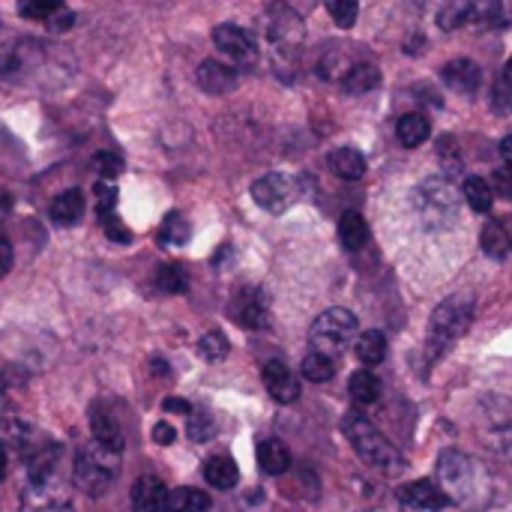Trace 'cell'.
<instances>
[{
    "label": "cell",
    "mask_w": 512,
    "mask_h": 512,
    "mask_svg": "<svg viewBox=\"0 0 512 512\" xmlns=\"http://www.w3.org/2000/svg\"><path fill=\"white\" fill-rule=\"evenodd\" d=\"M399 501L411 510H423V512H441L450 498L444 495V489L432 480H417V483H408L399 489Z\"/></svg>",
    "instance_id": "cell-14"
},
{
    "label": "cell",
    "mask_w": 512,
    "mask_h": 512,
    "mask_svg": "<svg viewBox=\"0 0 512 512\" xmlns=\"http://www.w3.org/2000/svg\"><path fill=\"white\" fill-rule=\"evenodd\" d=\"M438 486L450 504L462 510H486L492 504V474L483 462L462 450H444L438 456Z\"/></svg>",
    "instance_id": "cell-1"
},
{
    "label": "cell",
    "mask_w": 512,
    "mask_h": 512,
    "mask_svg": "<svg viewBox=\"0 0 512 512\" xmlns=\"http://www.w3.org/2000/svg\"><path fill=\"white\" fill-rule=\"evenodd\" d=\"M396 135L405 147H420L429 135H432V123L426 114L420 111H411V114H402L399 123H396Z\"/></svg>",
    "instance_id": "cell-23"
},
{
    "label": "cell",
    "mask_w": 512,
    "mask_h": 512,
    "mask_svg": "<svg viewBox=\"0 0 512 512\" xmlns=\"http://www.w3.org/2000/svg\"><path fill=\"white\" fill-rule=\"evenodd\" d=\"M492 105H495V111H501V114L512 111V57L504 63V72H501V78H498V84H495Z\"/></svg>",
    "instance_id": "cell-39"
},
{
    "label": "cell",
    "mask_w": 512,
    "mask_h": 512,
    "mask_svg": "<svg viewBox=\"0 0 512 512\" xmlns=\"http://www.w3.org/2000/svg\"><path fill=\"white\" fill-rule=\"evenodd\" d=\"M258 465L270 477H282L291 468V450L279 438H264L258 444Z\"/></svg>",
    "instance_id": "cell-21"
},
{
    "label": "cell",
    "mask_w": 512,
    "mask_h": 512,
    "mask_svg": "<svg viewBox=\"0 0 512 512\" xmlns=\"http://www.w3.org/2000/svg\"><path fill=\"white\" fill-rule=\"evenodd\" d=\"M174 438H177V432H174V426L171 423H156L153 426V441L159 444V447H168V444H174Z\"/></svg>",
    "instance_id": "cell-46"
},
{
    "label": "cell",
    "mask_w": 512,
    "mask_h": 512,
    "mask_svg": "<svg viewBox=\"0 0 512 512\" xmlns=\"http://www.w3.org/2000/svg\"><path fill=\"white\" fill-rule=\"evenodd\" d=\"M300 372H303V378H306V381H312V384H327V381L336 375V360H330V357H324V354L312 351V354L303 360Z\"/></svg>",
    "instance_id": "cell-33"
},
{
    "label": "cell",
    "mask_w": 512,
    "mask_h": 512,
    "mask_svg": "<svg viewBox=\"0 0 512 512\" xmlns=\"http://www.w3.org/2000/svg\"><path fill=\"white\" fill-rule=\"evenodd\" d=\"M231 318L243 330H267L270 327V300L261 288H240L231 300Z\"/></svg>",
    "instance_id": "cell-11"
},
{
    "label": "cell",
    "mask_w": 512,
    "mask_h": 512,
    "mask_svg": "<svg viewBox=\"0 0 512 512\" xmlns=\"http://www.w3.org/2000/svg\"><path fill=\"white\" fill-rule=\"evenodd\" d=\"M9 213H12V195L6 189H0V225L9 219Z\"/></svg>",
    "instance_id": "cell-49"
},
{
    "label": "cell",
    "mask_w": 512,
    "mask_h": 512,
    "mask_svg": "<svg viewBox=\"0 0 512 512\" xmlns=\"http://www.w3.org/2000/svg\"><path fill=\"white\" fill-rule=\"evenodd\" d=\"M213 42L225 54V60L231 66H237V69H246V66H255L258 63L255 39L243 27H237V24H219L213 30Z\"/></svg>",
    "instance_id": "cell-10"
},
{
    "label": "cell",
    "mask_w": 512,
    "mask_h": 512,
    "mask_svg": "<svg viewBox=\"0 0 512 512\" xmlns=\"http://www.w3.org/2000/svg\"><path fill=\"white\" fill-rule=\"evenodd\" d=\"M354 336H357V315L348 309H327L324 315L315 318L309 330V345L312 351L339 360L351 348Z\"/></svg>",
    "instance_id": "cell-6"
},
{
    "label": "cell",
    "mask_w": 512,
    "mask_h": 512,
    "mask_svg": "<svg viewBox=\"0 0 512 512\" xmlns=\"http://www.w3.org/2000/svg\"><path fill=\"white\" fill-rule=\"evenodd\" d=\"M462 198L465 204L474 210V213H489L492 210V201H495V189L489 180L483 177H465L462 183Z\"/></svg>",
    "instance_id": "cell-29"
},
{
    "label": "cell",
    "mask_w": 512,
    "mask_h": 512,
    "mask_svg": "<svg viewBox=\"0 0 512 512\" xmlns=\"http://www.w3.org/2000/svg\"><path fill=\"white\" fill-rule=\"evenodd\" d=\"M339 240H342V246L351 249V252H357V249L366 246V240H369V225H366V219H363L357 210H348V213L339 219Z\"/></svg>",
    "instance_id": "cell-27"
},
{
    "label": "cell",
    "mask_w": 512,
    "mask_h": 512,
    "mask_svg": "<svg viewBox=\"0 0 512 512\" xmlns=\"http://www.w3.org/2000/svg\"><path fill=\"white\" fill-rule=\"evenodd\" d=\"M162 408H165L168 414H183V417H189V414H192V405H189V402H183V399H165V402H162Z\"/></svg>",
    "instance_id": "cell-48"
},
{
    "label": "cell",
    "mask_w": 512,
    "mask_h": 512,
    "mask_svg": "<svg viewBox=\"0 0 512 512\" xmlns=\"http://www.w3.org/2000/svg\"><path fill=\"white\" fill-rule=\"evenodd\" d=\"M261 378H264V387H267V393L273 396V402H279V405H291V402H297V399H300V381H297V375H294L282 360H270V363H264Z\"/></svg>",
    "instance_id": "cell-13"
},
{
    "label": "cell",
    "mask_w": 512,
    "mask_h": 512,
    "mask_svg": "<svg viewBox=\"0 0 512 512\" xmlns=\"http://www.w3.org/2000/svg\"><path fill=\"white\" fill-rule=\"evenodd\" d=\"M252 198L261 210L279 216L300 201V180H294L291 174H279V171L264 174L252 183Z\"/></svg>",
    "instance_id": "cell-8"
},
{
    "label": "cell",
    "mask_w": 512,
    "mask_h": 512,
    "mask_svg": "<svg viewBox=\"0 0 512 512\" xmlns=\"http://www.w3.org/2000/svg\"><path fill=\"white\" fill-rule=\"evenodd\" d=\"M441 78H444V84H447L450 90L471 96V93H477L480 84H483V69H480L474 60H468V57H456V60H450V63L441 69Z\"/></svg>",
    "instance_id": "cell-16"
},
{
    "label": "cell",
    "mask_w": 512,
    "mask_h": 512,
    "mask_svg": "<svg viewBox=\"0 0 512 512\" xmlns=\"http://www.w3.org/2000/svg\"><path fill=\"white\" fill-rule=\"evenodd\" d=\"M216 435V423L207 411H192L189 414V438L195 444H207Z\"/></svg>",
    "instance_id": "cell-40"
},
{
    "label": "cell",
    "mask_w": 512,
    "mask_h": 512,
    "mask_svg": "<svg viewBox=\"0 0 512 512\" xmlns=\"http://www.w3.org/2000/svg\"><path fill=\"white\" fill-rule=\"evenodd\" d=\"M474 321V297L471 294H453L447 297L429 321V336H426V357L429 366L438 363L471 327Z\"/></svg>",
    "instance_id": "cell-2"
},
{
    "label": "cell",
    "mask_w": 512,
    "mask_h": 512,
    "mask_svg": "<svg viewBox=\"0 0 512 512\" xmlns=\"http://www.w3.org/2000/svg\"><path fill=\"white\" fill-rule=\"evenodd\" d=\"M93 171L102 177V180H117L120 171H123V159L117 153H96L93 156Z\"/></svg>",
    "instance_id": "cell-42"
},
{
    "label": "cell",
    "mask_w": 512,
    "mask_h": 512,
    "mask_svg": "<svg viewBox=\"0 0 512 512\" xmlns=\"http://www.w3.org/2000/svg\"><path fill=\"white\" fill-rule=\"evenodd\" d=\"M90 432H93V441H99L111 450H123V429L105 405L90 408Z\"/></svg>",
    "instance_id": "cell-19"
},
{
    "label": "cell",
    "mask_w": 512,
    "mask_h": 512,
    "mask_svg": "<svg viewBox=\"0 0 512 512\" xmlns=\"http://www.w3.org/2000/svg\"><path fill=\"white\" fill-rule=\"evenodd\" d=\"M492 189L501 195V198H512V165H504L492 174Z\"/></svg>",
    "instance_id": "cell-44"
},
{
    "label": "cell",
    "mask_w": 512,
    "mask_h": 512,
    "mask_svg": "<svg viewBox=\"0 0 512 512\" xmlns=\"http://www.w3.org/2000/svg\"><path fill=\"white\" fill-rule=\"evenodd\" d=\"M480 243H483V252H486L489 258H498V261L510 258L512 240H510V234H507V228H504L501 222L489 219V222L483 225Z\"/></svg>",
    "instance_id": "cell-28"
},
{
    "label": "cell",
    "mask_w": 512,
    "mask_h": 512,
    "mask_svg": "<svg viewBox=\"0 0 512 512\" xmlns=\"http://www.w3.org/2000/svg\"><path fill=\"white\" fill-rule=\"evenodd\" d=\"M102 228H105L108 240H114V243H129V240H132V231L120 222V216H117V213L102 216Z\"/></svg>",
    "instance_id": "cell-43"
},
{
    "label": "cell",
    "mask_w": 512,
    "mask_h": 512,
    "mask_svg": "<svg viewBox=\"0 0 512 512\" xmlns=\"http://www.w3.org/2000/svg\"><path fill=\"white\" fill-rule=\"evenodd\" d=\"M342 432H345V438L351 441L354 453H357L366 465H372V468H378V471H384V474H399V471H405V456L399 453V447H396L375 423H369L363 414H348V417L342 420Z\"/></svg>",
    "instance_id": "cell-3"
},
{
    "label": "cell",
    "mask_w": 512,
    "mask_h": 512,
    "mask_svg": "<svg viewBox=\"0 0 512 512\" xmlns=\"http://www.w3.org/2000/svg\"><path fill=\"white\" fill-rule=\"evenodd\" d=\"M198 87L210 96H225L237 87V66L231 63H219V60H204L198 66V75H195Z\"/></svg>",
    "instance_id": "cell-15"
},
{
    "label": "cell",
    "mask_w": 512,
    "mask_h": 512,
    "mask_svg": "<svg viewBox=\"0 0 512 512\" xmlns=\"http://www.w3.org/2000/svg\"><path fill=\"white\" fill-rule=\"evenodd\" d=\"M6 420V387H3V378H0V423Z\"/></svg>",
    "instance_id": "cell-52"
},
{
    "label": "cell",
    "mask_w": 512,
    "mask_h": 512,
    "mask_svg": "<svg viewBox=\"0 0 512 512\" xmlns=\"http://www.w3.org/2000/svg\"><path fill=\"white\" fill-rule=\"evenodd\" d=\"M270 42L282 51V54H297L303 39H306V24L294 9H276L270 18Z\"/></svg>",
    "instance_id": "cell-12"
},
{
    "label": "cell",
    "mask_w": 512,
    "mask_h": 512,
    "mask_svg": "<svg viewBox=\"0 0 512 512\" xmlns=\"http://www.w3.org/2000/svg\"><path fill=\"white\" fill-rule=\"evenodd\" d=\"M204 480H207L213 489H222V492L234 489L237 480H240L237 462L228 459V456H213V459H207V465H204Z\"/></svg>",
    "instance_id": "cell-25"
},
{
    "label": "cell",
    "mask_w": 512,
    "mask_h": 512,
    "mask_svg": "<svg viewBox=\"0 0 512 512\" xmlns=\"http://www.w3.org/2000/svg\"><path fill=\"white\" fill-rule=\"evenodd\" d=\"M189 234H192V228H189V222L180 213H168L162 228H159V240L171 243V246H183L189 240Z\"/></svg>",
    "instance_id": "cell-35"
},
{
    "label": "cell",
    "mask_w": 512,
    "mask_h": 512,
    "mask_svg": "<svg viewBox=\"0 0 512 512\" xmlns=\"http://www.w3.org/2000/svg\"><path fill=\"white\" fill-rule=\"evenodd\" d=\"M120 477V450H111L99 441L84 444L72 459V483L87 498H102Z\"/></svg>",
    "instance_id": "cell-4"
},
{
    "label": "cell",
    "mask_w": 512,
    "mask_h": 512,
    "mask_svg": "<svg viewBox=\"0 0 512 512\" xmlns=\"http://www.w3.org/2000/svg\"><path fill=\"white\" fill-rule=\"evenodd\" d=\"M327 12L339 27H354L357 15H360V0H327Z\"/></svg>",
    "instance_id": "cell-38"
},
{
    "label": "cell",
    "mask_w": 512,
    "mask_h": 512,
    "mask_svg": "<svg viewBox=\"0 0 512 512\" xmlns=\"http://www.w3.org/2000/svg\"><path fill=\"white\" fill-rule=\"evenodd\" d=\"M459 204H462V189L447 177H429L414 189V207L429 228H450L459 219Z\"/></svg>",
    "instance_id": "cell-5"
},
{
    "label": "cell",
    "mask_w": 512,
    "mask_h": 512,
    "mask_svg": "<svg viewBox=\"0 0 512 512\" xmlns=\"http://www.w3.org/2000/svg\"><path fill=\"white\" fill-rule=\"evenodd\" d=\"M480 438L483 444L501 456L504 462H512V405L504 399L483 402V420H480Z\"/></svg>",
    "instance_id": "cell-7"
},
{
    "label": "cell",
    "mask_w": 512,
    "mask_h": 512,
    "mask_svg": "<svg viewBox=\"0 0 512 512\" xmlns=\"http://www.w3.org/2000/svg\"><path fill=\"white\" fill-rule=\"evenodd\" d=\"M342 84H345V90L354 93V96L369 93V90H375V87L381 84V69H378L375 63H369V60H357L354 69L345 75Z\"/></svg>",
    "instance_id": "cell-26"
},
{
    "label": "cell",
    "mask_w": 512,
    "mask_h": 512,
    "mask_svg": "<svg viewBox=\"0 0 512 512\" xmlns=\"http://www.w3.org/2000/svg\"><path fill=\"white\" fill-rule=\"evenodd\" d=\"M12 270V243L0 237V279Z\"/></svg>",
    "instance_id": "cell-47"
},
{
    "label": "cell",
    "mask_w": 512,
    "mask_h": 512,
    "mask_svg": "<svg viewBox=\"0 0 512 512\" xmlns=\"http://www.w3.org/2000/svg\"><path fill=\"white\" fill-rule=\"evenodd\" d=\"M72 24H75V15H72L66 6H60V9H57V12H54L48 21H45V27H48L51 33H63V30H69Z\"/></svg>",
    "instance_id": "cell-45"
},
{
    "label": "cell",
    "mask_w": 512,
    "mask_h": 512,
    "mask_svg": "<svg viewBox=\"0 0 512 512\" xmlns=\"http://www.w3.org/2000/svg\"><path fill=\"white\" fill-rule=\"evenodd\" d=\"M198 354H201L207 363H219V360H225V357H228V339H225V333H219V330L204 333V336H201V342H198Z\"/></svg>",
    "instance_id": "cell-37"
},
{
    "label": "cell",
    "mask_w": 512,
    "mask_h": 512,
    "mask_svg": "<svg viewBox=\"0 0 512 512\" xmlns=\"http://www.w3.org/2000/svg\"><path fill=\"white\" fill-rule=\"evenodd\" d=\"M156 285L165 294H183L189 288V276H186V270L180 264H162L159 273H156Z\"/></svg>",
    "instance_id": "cell-34"
},
{
    "label": "cell",
    "mask_w": 512,
    "mask_h": 512,
    "mask_svg": "<svg viewBox=\"0 0 512 512\" xmlns=\"http://www.w3.org/2000/svg\"><path fill=\"white\" fill-rule=\"evenodd\" d=\"M6 468H9V456H6V447L0 444V480L6 477Z\"/></svg>",
    "instance_id": "cell-51"
},
{
    "label": "cell",
    "mask_w": 512,
    "mask_h": 512,
    "mask_svg": "<svg viewBox=\"0 0 512 512\" xmlns=\"http://www.w3.org/2000/svg\"><path fill=\"white\" fill-rule=\"evenodd\" d=\"M51 219H54V225H60V228H69V225H78L81 222V216H84V195L78 192V189H66V192H60L54 201H51Z\"/></svg>",
    "instance_id": "cell-20"
},
{
    "label": "cell",
    "mask_w": 512,
    "mask_h": 512,
    "mask_svg": "<svg viewBox=\"0 0 512 512\" xmlns=\"http://www.w3.org/2000/svg\"><path fill=\"white\" fill-rule=\"evenodd\" d=\"M93 201H96V213L99 219L102 216H111L117 210V189L111 186V180H99L93 186Z\"/></svg>",
    "instance_id": "cell-41"
},
{
    "label": "cell",
    "mask_w": 512,
    "mask_h": 512,
    "mask_svg": "<svg viewBox=\"0 0 512 512\" xmlns=\"http://www.w3.org/2000/svg\"><path fill=\"white\" fill-rule=\"evenodd\" d=\"M501 156H504L507 165H512V135H507V138L501 141Z\"/></svg>",
    "instance_id": "cell-50"
},
{
    "label": "cell",
    "mask_w": 512,
    "mask_h": 512,
    "mask_svg": "<svg viewBox=\"0 0 512 512\" xmlns=\"http://www.w3.org/2000/svg\"><path fill=\"white\" fill-rule=\"evenodd\" d=\"M354 63H357V60H351V57H348V51H342V48H330V51L318 60V75L345 81V75L354 69Z\"/></svg>",
    "instance_id": "cell-32"
},
{
    "label": "cell",
    "mask_w": 512,
    "mask_h": 512,
    "mask_svg": "<svg viewBox=\"0 0 512 512\" xmlns=\"http://www.w3.org/2000/svg\"><path fill=\"white\" fill-rule=\"evenodd\" d=\"M60 6H66L63 0H18V15L27 21H48Z\"/></svg>",
    "instance_id": "cell-36"
},
{
    "label": "cell",
    "mask_w": 512,
    "mask_h": 512,
    "mask_svg": "<svg viewBox=\"0 0 512 512\" xmlns=\"http://www.w3.org/2000/svg\"><path fill=\"white\" fill-rule=\"evenodd\" d=\"M501 9V0H444V6L438 9V24L444 30H456L468 21L495 24L501 18Z\"/></svg>",
    "instance_id": "cell-9"
},
{
    "label": "cell",
    "mask_w": 512,
    "mask_h": 512,
    "mask_svg": "<svg viewBox=\"0 0 512 512\" xmlns=\"http://www.w3.org/2000/svg\"><path fill=\"white\" fill-rule=\"evenodd\" d=\"M348 393H351V399H354L357 405H375L378 396H381V381H378L375 372L360 369V372H354V375L348 378Z\"/></svg>",
    "instance_id": "cell-30"
},
{
    "label": "cell",
    "mask_w": 512,
    "mask_h": 512,
    "mask_svg": "<svg viewBox=\"0 0 512 512\" xmlns=\"http://www.w3.org/2000/svg\"><path fill=\"white\" fill-rule=\"evenodd\" d=\"M210 510V495L201 492V489H174L168 492V504H165V512H207Z\"/></svg>",
    "instance_id": "cell-31"
},
{
    "label": "cell",
    "mask_w": 512,
    "mask_h": 512,
    "mask_svg": "<svg viewBox=\"0 0 512 512\" xmlns=\"http://www.w3.org/2000/svg\"><path fill=\"white\" fill-rule=\"evenodd\" d=\"M168 504V489L159 477L144 474L132 486V510L135 512H165Z\"/></svg>",
    "instance_id": "cell-18"
},
{
    "label": "cell",
    "mask_w": 512,
    "mask_h": 512,
    "mask_svg": "<svg viewBox=\"0 0 512 512\" xmlns=\"http://www.w3.org/2000/svg\"><path fill=\"white\" fill-rule=\"evenodd\" d=\"M21 512H75L72 504L63 495V483H51V486H27Z\"/></svg>",
    "instance_id": "cell-17"
},
{
    "label": "cell",
    "mask_w": 512,
    "mask_h": 512,
    "mask_svg": "<svg viewBox=\"0 0 512 512\" xmlns=\"http://www.w3.org/2000/svg\"><path fill=\"white\" fill-rule=\"evenodd\" d=\"M330 168L342 180H363L366 177V156L354 147H339L330 153Z\"/></svg>",
    "instance_id": "cell-22"
},
{
    "label": "cell",
    "mask_w": 512,
    "mask_h": 512,
    "mask_svg": "<svg viewBox=\"0 0 512 512\" xmlns=\"http://www.w3.org/2000/svg\"><path fill=\"white\" fill-rule=\"evenodd\" d=\"M354 354H357V360L363 363V366H378V363H384V357H387V336L381 333V330H366V333H360L357 336V342H354Z\"/></svg>",
    "instance_id": "cell-24"
}]
</instances>
